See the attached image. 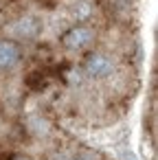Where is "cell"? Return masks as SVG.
Returning a JSON list of instances; mask_svg holds the SVG:
<instances>
[{
	"label": "cell",
	"instance_id": "obj_2",
	"mask_svg": "<svg viewBox=\"0 0 158 160\" xmlns=\"http://www.w3.org/2000/svg\"><path fill=\"white\" fill-rule=\"evenodd\" d=\"M92 31L90 29H84V27H77V29H73L66 38H64V42H66V46H70V48H79V46H86V44H90V40H92Z\"/></svg>",
	"mask_w": 158,
	"mask_h": 160
},
{
	"label": "cell",
	"instance_id": "obj_3",
	"mask_svg": "<svg viewBox=\"0 0 158 160\" xmlns=\"http://www.w3.org/2000/svg\"><path fill=\"white\" fill-rule=\"evenodd\" d=\"M18 59H20V53L13 44H9V42L0 44V68H11L18 64Z\"/></svg>",
	"mask_w": 158,
	"mask_h": 160
},
{
	"label": "cell",
	"instance_id": "obj_5",
	"mask_svg": "<svg viewBox=\"0 0 158 160\" xmlns=\"http://www.w3.org/2000/svg\"><path fill=\"white\" fill-rule=\"evenodd\" d=\"M75 16L81 20V18H88L90 16V5L88 2H81V5H77V9H75Z\"/></svg>",
	"mask_w": 158,
	"mask_h": 160
},
{
	"label": "cell",
	"instance_id": "obj_1",
	"mask_svg": "<svg viewBox=\"0 0 158 160\" xmlns=\"http://www.w3.org/2000/svg\"><path fill=\"white\" fill-rule=\"evenodd\" d=\"M86 68H88V72L92 77H108L112 72V62L108 57H103V55H92L88 59V66Z\"/></svg>",
	"mask_w": 158,
	"mask_h": 160
},
{
	"label": "cell",
	"instance_id": "obj_6",
	"mask_svg": "<svg viewBox=\"0 0 158 160\" xmlns=\"http://www.w3.org/2000/svg\"><path fill=\"white\" fill-rule=\"evenodd\" d=\"M119 158H121V160H138L132 149H119Z\"/></svg>",
	"mask_w": 158,
	"mask_h": 160
},
{
	"label": "cell",
	"instance_id": "obj_4",
	"mask_svg": "<svg viewBox=\"0 0 158 160\" xmlns=\"http://www.w3.org/2000/svg\"><path fill=\"white\" fill-rule=\"evenodd\" d=\"M16 33L18 35H24V38H33L40 33V20L38 18H24L16 24Z\"/></svg>",
	"mask_w": 158,
	"mask_h": 160
}]
</instances>
